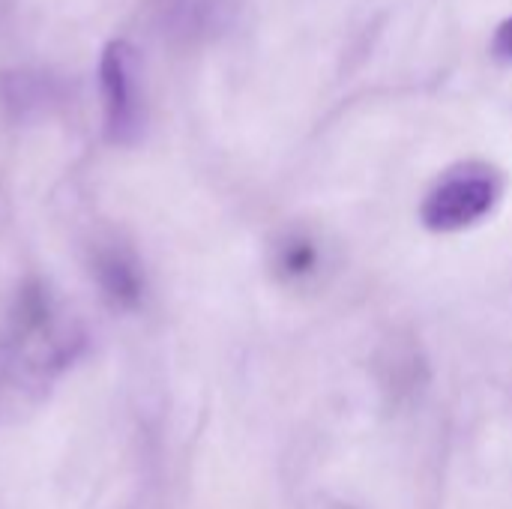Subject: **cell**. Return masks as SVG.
I'll list each match as a JSON object with an SVG mask.
<instances>
[{
  "label": "cell",
  "mask_w": 512,
  "mask_h": 509,
  "mask_svg": "<svg viewBox=\"0 0 512 509\" xmlns=\"http://www.w3.org/2000/svg\"><path fill=\"white\" fill-rule=\"evenodd\" d=\"M84 351V333L60 300L39 282L27 285L9 315L6 360L24 381L60 375Z\"/></svg>",
  "instance_id": "obj_1"
},
{
  "label": "cell",
  "mask_w": 512,
  "mask_h": 509,
  "mask_svg": "<svg viewBox=\"0 0 512 509\" xmlns=\"http://www.w3.org/2000/svg\"><path fill=\"white\" fill-rule=\"evenodd\" d=\"M504 183L498 177V171H492L489 165H459L453 171H447L426 195L423 207H420V219L429 231H465L477 222H483L495 204L501 201Z\"/></svg>",
  "instance_id": "obj_2"
},
{
  "label": "cell",
  "mask_w": 512,
  "mask_h": 509,
  "mask_svg": "<svg viewBox=\"0 0 512 509\" xmlns=\"http://www.w3.org/2000/svg\"><path fill=\"white\" fill-rule=\"evenodd\" d=\"M99 93L105 111V138L120 147L141 141L147 126V105L141 84V57L132 42L111 39L102 48Z\"/></svg>",
  "instance_id": "obj_3"
},
{
  "label": "cell",
  "mask_w": 512,
  "mask_h": 509,
  "mask_svg": "<svg viewBox=\"0 0 512 509\" xmlns=\"http://www.w3.org/2000/svg\"><path fill=\"white\" fill-rule=\"evenodd\" d=\"M90 273L99 285V294L111 309L132 312L144 300V270L135 252L123 243H99L90 258Z\"/></svg>",
  "instance_id": "obj_4"
},
{
  "label": "cell",
  "mask_w": 512,
  "mask_h": 509,
  "mask_svg": "<svg viewBox=\"0 0 512 509\" xmlns=\"http://www.w3.org/2000/svg\"><path fill=\"white\" fill-rule=\"evenodd\" d=\"M318 267V246L309 237H291L276 252V270L285 279H303Z\"/></svg>",
  "instance_id": "obj_5"
},
{
  "label": "cell",
  "mask_w": 512,
  "mask_h": 509,
  "mask_svg": "<svg viewBox=\"0 0 512 509\" xmlns=\"http://www.w3.org/2000/svg\"><path fill=\"white\" fill-rule=\"evenodd\" d=\"M492 51H495V57L512 63V15L498 24L495 36H492Z\"/></svg>",
  "instance_id": "obj_6"
}]
</instances>
